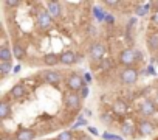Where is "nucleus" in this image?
<instances>
[{"mask_svg":"<svg viewBox=\"0 0 158 140\" xmlns=\"http://www.w3.org/2000/svg\"><path fill=\"white\" fill-rule=\"evenodd\" d=\"M118 75H119V83H121V84L133 86V84L138 81L139 70H138V68H135V67H124Z\"/></svg>","mask_w":158,"mask_h":140,"instance_id":"1","label":"nucleus"},{"mask_svg":"<svg viewBox=\"0 0 158 140\" xmlns=\"http://www.w3.org/2000/svg\"><path fill=\"white\" fill-rule=\"evenodd\" d=\"M136 115V114H135ZM155 125L150 121V120H147V118H141V117H138L136 115V134H138V137H147V135H152L153 132H155Z\"/></svg>","mask_w":158,"mask_h":140,"instance_id":"2","label":"nucleus"},{"mask_svg":"<svg viewBox=\"0 0 158 140\" xmlns=\"http://www.w3.org/2000/svg\"><path fill=\"white\" fill-rule=\"evenodd\" d=\"M118 62L121 65H124V67H133V65H136V68H138L136 58H135V50H130V48H124V50L119 51Z\"/></svg>","mask_w":158,"mask_h":140,"instance_id":"3","label":"nucleus"},{"mask_svg":"<svg viewBox=\"0 0 158 140\" xmlns=\"http://www.w3.org/2000/svg\"><path fill=\"white\" fill-rule=\"evenodd\" d=\"M87 84L84 83V80L79 77L76 72H70L68 78H67V89H70L71 92H81Z\"/></svg>","mask_w":158,"mask_h":140,"instance_id":"4","label":"nucleus"},{"mask_svg":"<svg viewBox=\"0 0 158 140\" xmlns=\"http://www.w3.org/2000/svg\"><path fill=\"white\" fill-rule=\"evenodd\" d=\"M67 106L73 112L79 114V111L82 109V98H81V95H79V92L68 90V94H67Z\"/></svg>","mask_w":158,"mask_h":140,"instance_id":"5","label":"nucleus"},{"mask_svg":"<svg viewBox=\"0 0 158 140\" xmlns=\"http://www.w3.org/2000/svg\"><path fill=\"white\" fill-rule=\"evenodd\" d=\"M106 53V47L101 44V42H93L90 47H89V55L92 58V62H99L102 61V56Z\"/></svg>","mask_w":158,"mask_h":140,"instance_id":"6","label":"nucleus"},{"mask_svg":"<svg viewBox=\"0 0 158 140\" xmlns=\"http://www.w3.org/2000/svg\"><path fill=\"white\" fill-rule=\"evenodd\" d=\"M74 62H77V51L68 50V51H62L59 55V64H62V65H71Z\"/></svg>","mask_w":158,"mask_h":140,"instance_id":"7","label":"nucleus"},{"mask_svg":"<svg viewBox=\"0 0 158 140\" xmlns=\"http://www.w3.org/2000/svg\"><path fill=\"white\" fill-rule=\"evenodd\" d=\"M45 5H47V10L54 20L60 19V16H62V3L60 2H54L53 0V2H45Z\"/></svg>","mask_w":158,"mask_h":140,"instance_id":"8","label":"nucleus"},{"mask_svg":"<svg viewBox=\"0 0 158 140\" xmlns=\"http://www.w3.org/2000/svg\"><path fill=\"white\" fill-rule=\"evenodd\" d=\"M147 48H149L150 55H153V56L158 55V33L147 36Z\"/></svg>","mask_w":158,"mask_h":140,"instance_id":"9","label":"nucleus"},{"mask_svg":"<svg viewBox=\"0 0 158 140\" xmlns=\"http://www.w3.org/2000/svg\"><path fill=\"white\" fill-rule=\"evenodd\" d=\"M13 55H14L16 59H19V61H22V62H25L27 58H28L27 50H25L22 45H19V44H13Z\"/></svg>","mask_w":158,"mask_h":140,"instance_id":"10","label":"nucleus"},{"mask_svg":"<svg viewBox=\"0 0 158 140\" xmlns=\"http://www.w3.org/2000/svg\"><path fill=\"white\" fill-rule=\"evenodd\" d=\"M42 62H44V65H48V67L57 65L59 64V55H56V53H47V55L42 56Z\"/></svg>","mask_w":158,"mask_h":140,"instance_id":"11","label":"nucleus"},{"mask_svg":"<svg viewBox=\"0 0 158 140\" xmlns=\"http://www.w3.org/2000/svg\"><path fill=\"white\" fill-rule=\"evenodd\" d=\"M13 70V62H6V61H0V73L2 78H5L10 72Z\"/></svg>","mask_w":158,"mask_h":140,"instance_id":"12","label":"nucleus"},{"mask_svg":"<svg viewBox=\"0 0 158 140\" xmlns=\"http://www.w3.org/2000/svg\"><path fill=\"white\" fill-rule=\"evenodd\" d=\"M73 137H74V134H73V132L65 131V132H60L56 138H57V140H73Z\"/></svg>","mask_w":158,"mask_h":140,"instance_id":"13","label":"nucleus"},{"mask_svg":"<svg viewBox=\"0 0 158 140\" xmlns=\"http://www.w3.org/2000/svg\"><path fill=\"white\" fill-rule=\"evenodd\" d=\"M76 140H93V138L89 134H85V132H79L77 137H76Z\"/></svg>","mask_w":158,"mask_h":140,"instance_id":"14","label":"nucleus"},{"mask_svg":"<svg viewBox=\"0 0 158 140\" xmlns=\"http://www.w3.org/2000/svg\"><path fill=\"white\" fill-rule=\"evenodd\" d=\"M79 95H81V98H82V100H84V98H87V95H89V87L85 86L81 92H79Z\"/></svg>","mask_w":158,"mask_h":140,"instance_id":"15","label":"nucleus"}]
</instances>
